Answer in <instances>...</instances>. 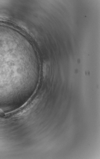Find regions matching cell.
<instances>
[{
    "instance_id": "1",
    "label": "cell",
    "mask_w": 100,
    "mask_h": 159,
    "mask_svg": "<svg viewBox=\"0 0 100 159\" xmlns=\"http://www.w3.org/2000/svg\"><path fill=\"white\" fill-rule=\"evenodd\" d=\"M4 115L3 112L0 109V116H3Z\"/></svg>"
}]
</instances>
